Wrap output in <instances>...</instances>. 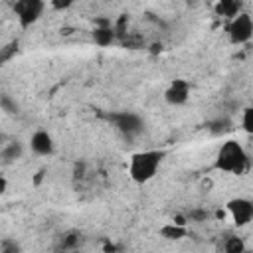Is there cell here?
I'll return each mask as SVG.
<instances>
[{
  "label": "cell",
  "instance_id": "cell-4",
  "mask_svg": "<svg viewBox=\"0 0 253 253\" xmlns=\"http://www.w3.org/2000/svg\"><path fill=\"white\" fill-rule=\"evenodd\" d=\"M227 38L235 45L247 43L253 38V18L247 12H241L235 18H231L227 24Z\"/></svg>",
  "mask_w": 253,
  "mask_h": 253
},
{
  "label": "cell",
  "instance_id": "cell-16",
  "mask_svg": "<svg viewBox=\"0 0 253 253\" xmlns=\"http://www.w3.org/2000/svg\"><path fill=\"white\" fill-rule=\"evenodd\" d=\"M186 217H188V221H198V223H202V221H206V219L210 217V211L204 210V208H192V210L186 213Z\"/></svg>",
  "mask_w": 253,
  "mask_h": 253
},
{
  "label": "cell",
  "instance_id": "cell-13",
  "mask_svg": "<svg viewBox=\"0 0 253 253\" xmlns=\"http://www.w3.org/2000/svg\"><path fill=\"white\" fill-rule=\"evenodd\" d=\"M245 241L239 235H227L223 239V253H245Z\"/></svg>",
  "mask_w": 253,
  "mask_h": 253
},
{
  "label": "cell",
  "instance_id": "cell-8",
  "mask_svg": "<svg viewBox=\"0 0 253 253\" xmlns=\"http://www.w3.org/2000/svg\"><path fill=\"white\" fill-rule=\"evenodd\" d=\"M91 36H93V42H95L97 45L107 47V45L115 43V40H117V30H115V26L111 24V20H107V18H97Z\"/></svg>",
  "mask_w": 253,
  "mask_h": 253
},
{
  "label": "cell",
  "instance_id": "cell-5",
  "mask_svg": "<svg viewBox=\"0 0 253 253\" xmlns=\"http://www.w3.org/2000/svg\"><path fill=\"white\" fill-rule=\"evenodd\" d=\"M225 211L237 227H245L253 221V202L247 198H231L225 204Z\"/></svg>",
  "mask_w": 253,
  "mask_h": 253
},
{
  "label": "cell",
  "instance_id": "cell-18",
  "mask_svg": "<svg viewBox=\"0 0 253 253\" xmlns=\"http://www.w3.org/2000/svg\"><path fill=\"white\" fill-rule=\"evenodd\" d=\"M0 190H2V192H6V178H2V180H0Z\"/></svg>",
  "mask_w": 253,
  "mask_h": 253
},
{
  "label": "cell",
  "instance_id": "cell-11",
  "mask_svg": "<svg viewBox=\"0 0 253 253\" xmlns=\"http://www.w3.org/2000/svg\"><path fill=\"white\" fill-rule=\"evenodd\" d=\"M186 233H188V227L186 225H178L174 221H170L164 227H160V235L164 239H170V241H178V239L186 237Z\"/></svg>",
  "mask_w": 253,
  "mask_h": 253
},
{
  "label": "cell",
  "instance_id": "cell-2",
  "mask_svg": "<svg viewBox=\"0 0 253 253\" xmlns=\"http://www.w3.org/2000/svg\"><path fill=\"white\" fill-rule=\"evenodd\" d=\"M166 152L164 150H140V152H134L130 158H128V176L134 184H146L150 182L156 174H158V168L164 160Z\"/></svg>",
  "mask_w": 253,
  "mask_h": 253
},
{
  "label": "cell",
  "instance_id": "cell-3",
  "mask_svg": "<svg viewBox=\"0 0 253 253\" xmlns=\"http://www.w3.org/2000/svg\"><path fill=\"white\" fill-rule=\"evenodd\" d=\"M109 123L126 138H134L144 130V121L140 115L130 113V111H119V113H111Z\"/></svg>",
  "mask_w": 253,
  "mask_h": 253
},
{
  "label": "cell",
  "instance_id": "cell-6",
  "mask_svg": "<svg viewBox=\"0 0 253 253\" xmlns=\"http://www.w3.org/2000/svg\"><path fill=\"white\" fill-rule=\"evenodd\" d=\"M45 10V2L42 0H20L14 4V14L22 28H30L36 24Z\"/></svg>",
  "mask_w": 253,
  "mask_h": 253
},
{
  "label": "cell",
  "instance_id": "cell-20",
  "mask_svg": "<svg viewBox=\"0 0 253 253\" xmlns=\"http://www.w3.org/2000/svg\"><path fill=\"white\" fill-rule=\"evenodd\" d=\"M245 253H253V251H245Z\"/></svg>",
  "mask_w": 253,
  "mask_h": 253
},
{
  "label": "cell",
  "instance_id": "cell-9",
  "mask_svg": "<svg viewBox=\"0 0 253 253\" xmlns=\"http://www.w3.org/2000/svg\"><path fill=\"white\" fill-rule=\"evenodd\" d=\"M30 148H32V152L38 154V156H51V154L55 152L53 136H51L47 130L40 128V130H36V132L30 136Z\"/></svg>",
  "mask_w": 253,
  "mask_h": 253
},
{
  "label": "cell",
  "instance_id": "cell-10",
  "mask_svg": "<svg viewBox=\"0 0 253 253\" xmlns=\"http://www.w3.org/2000/svg\"><path fill=\"white\" fill-rule=\"evenodd\" d=\"M24 154V146L22 142L16 138V140H10V142H4L2 150H0V158H2V164L8 166V164H14L16 160H20Z\"/></svg>",
  "mask_w": 253,
  "mask_h": 253
},
{
  "label": "cell",
  "instance_id": "cell-19",
  "mask_svg": "<svg viewBox=\"0 0 253 253\" xmlns=\"http://www.w3.org/2000/svg\"><path fill=\"white\" fill-rule=\"evenodd\" d=\"M71 253H83V251H81V249H75V251H71Z\"/></svg>",
  "mask_w": 253,
  "mask_h": 253
},
{
  "label": "cell",
  "instance_id": "cell-17",
  "mask_svg": "<svg viewBox=\"0 0 253 253\" xmlns=\"http://www.w3.org/2000/svg\"><path fill=\"white\" fill-rule=\"evenodd\" d=\"M0 107H2V111L8 113V115H16V113H18V103H16L12 97H8V95H2V97H0Z\"/></svg>",
  "mask_w": 253,
  "mask_h": 253
},
{
  "label": "cell",
  "instance_id": "cell-7",
  "mask_svg": "<svg viewBox=\"0 0 253 253\" xmlns=\"http://www.w3.org/2000/svg\"><path fill=\"white\" fill-rule=\"evenodd\" d=\"M190 91L192 87L186 79H174L164 91V101L172 107H180L190 99Z\"/></svg>",
  "mask_w": 253,
  "mask_h": 253
},
{
  "label": "cell",
  "instance_id": "cell-15",
  "mask_svg": "<svg viewBox=\"0 0 253 253\" xmlns=\"http://www.w3.org/2000/svg\"><path fill=\"white\" fill-rule=\"evenodd\" d=\"M241 128L247 134H253V105L241 113Z\"/></svg>",
  "mask_w": 253,
  "mask_h": 253
},
{
  "label": "cell",
  "instance_id": "cell-1",
  "mask_svg": "<svg viewBox=\"0 0 253 253\" xmlns=\"http://www.w3.org/2000/svg\"><path fill=\"white\" fill-rule=\"evenodd\" d=\"M213 168L227 172V174H235L241 176L243 172H247L249 168V156L243 148L241 142L227 138L219 144L217 152H215V160H213Z\"/></svg>",
  "mask_w": 253,
  "mask_h": 253
},
{
  "label": "cell",
  "instance_id": "cell-14",
  "mask_svg": "<svg viewBox=\"0 0 253 253\" xmlns=\"http://www.w3.org/2000/svg\"><path fill=\"white\" fill-rule=\"evenodd\" d=\"M231 128H233V123L227 117H217L211 123H208V130L211 134H223V132H229Z\"/></svg>",
  "mask_w": 253,
  "mask_h": 253
},
{
  "label": "cell",
  "instance_id": "cell-12",
  "mask_svg": "<svg viewBox=\"0 0 253 253\" xmlns=\"http://www.w3.org/2000/svg\"><path fill=\"white\" fill-rule=\"evenodd\" d=\"M215 12L219 16H225V18H235L237 14H241V4L239 2H233V0H221L215 4Z\"/></svg>",
  "mask_w": 253,
  "mask_h": 253
}]
</instances>
